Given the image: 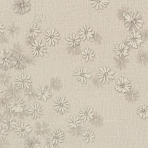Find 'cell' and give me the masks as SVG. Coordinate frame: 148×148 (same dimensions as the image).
Returning <instances> with one entry per match:
<instances>
[{
  "instance_id": "6da1fadb",
  "label": "cell",
  "mask_w": 148,
  "mask_h": 148,
  "mask_svg": "<svg viewBox=\"0 0 148 148\" xmlns=\"http://www.w3.org/2000/svg\"><path fill=\"white\" fill-rule=\"evenodd\" d=\"M125 21V27L127 29H139L143 23V20L139 13L137 12H131L124 14Z\"/></svg>"
},
{
  "instance_id": "7a4b0ae2",
  "label": "cell",
  "mask_w": 148,
  "mask_h": 148,
  "mask_svg": "<svg viewBox=\"0 0 148 148\" xmlns=\"http://www.w3.org/2000/svg\"><path fill=\"white\" fill-rule=\"evenodd\" d=\"M14 82L18 88L23 90L29 89L31 85V76L27 73L18 74L16 76Z\"/></svg>"
},
{
  "instance_id": "3957f363",
  "label": "cell",
  "mask_w": 148,
  "mask_h": 148,
  "mask_svg": "<svg viewBox=\"0 0 148 148\" xmlns=\"http://www.w3.org/2000/svg\"><path fill=\"white\" fill-rule=\"evenodd\" d=\"M31 51L34 57L43 56L47 53V47L42 40H34L31 43Z\"/></svg>"
},
{
  "instance_id": "277c9868",
  "label": "cell",
  "mask_w": 148,
  "mask_h": 148,
  "mask_svg": "<svg viewBox=\"0 0 148 148\" xmlns=\"http://www.w3.org/2000/svg\"><path fill=\"white\" fill-rule=\"evenodd\" d=\"M53 106L57 112L64 114L68 112L69 108V103L65 96L61 95L57 97L54 100Z\"/></svg>"
},
{
  "instance_id": "5b68a950",
  "label": "cell",
  "mask_w": 148,
  "mask_h": 148,
  "mask_svg": "<svg viewBox=\"0 0 148 148\" xmlns=\"http://www.w3.org/2000/svg\"><path fill=\"white\" fill-rule=\"evenodd\" d=\"M45 38L49 46H53L57 43L60 40L59 32L54 28L48 29L45 32Z\"/></svg>"
},
{
  "instance_id": "8992f818",
  "label": "cell",
  "mask_w": 148,
  "mask_h": 148,
  "mask_svg": "<svg viewBox=\"0 0 148 148\" xmlns=\"http://www.w3.org/2000/svg\"><path fill=\"white\" fill-rule=\"evenodd\" d=\"M74 76L77 81L82 84H86L88 79L91 76V73L87 68L81 67L77 68L74 72Z\"/></svg>"
},
{
  "instance_id": "52a82bcc",
  "label": "cell",
  "mask_w": 148,
  "mask_h": 148,
  "mask_svg": "<svg viewBox=\"0 0 148 148\" xmlns=\"http://www.w3.org/2000/svg\"><path fill=\"white\" fill-rule=\"evenodd\" d=\"M12 53L6 50L0 51V66L3 68H9L13 62Z\"/></svg>"
},
{
  "instance_id": "ba28073f",
  "label": "cell",
  "mask_w": 148,
  "mask_h": 148,
  "mask_svg": "<svg viewBox=\"0 0 148 148\" xmlns=\"http://www.w3.org/2000/svg\"><path fill=\"white\" fill-rule=\"evenodd\" d=\"M127 41L128 42V45L134 48H137L143 40L141 34L135 29H132V31L130 32V35L127 36Z\"/></svg>"
},
{
  "instance_id": "9c48e42d",
  "label": "cell",
  "mask_w": 148,
  "mask_h": 148,
  "mask_svg": "<svg viewBox=\"0 0 148 148\" xmlns=\"http://www.w3.org/2000/svg\"><path fill=\"white\" fill-rule=\"evenodd\" d=\"M113 75L114 71H112L109 68L104 66L100 68L98 73V78L102 83H109V80L114 79Z\"/></svg>"
},
{
  "instance_id": "30bf717a",
  "label": "cell",
  "mask_w": 148,
  "mask_h": 148,
  "mask_svg": "<svg viewBox=\"0 0 148 148\" xmlns=\"http://www.w3.org/2000/svg\"><path fill=\"white\" fill-rule=\"evenodd\" d=\"M32 131L31 127L27 123L19 122L14 130L15 132L20 138H24L28 135Z\"/></svg>"
},
{
  "instance_id": "8fae6325",
  "label": "cell",
  "mask_w": 148,
  "mask_h": 148,
  "mask_svg": "<svg viewBox=\"0 0 148 148\" xmlns=\"http://www.w3.org/2000/svg\"><path fill=\"white\" fill-rule=\"evenodd\" d=\"M24 101L21 98L17 97L10 101L9 109L10 112L18 113L24 110Z\"/></svg>"
},
{
  "instance_id": "7c38bea8",
  "label": "cell",
  "mask_w": 148,
  "mask_h": 148,
  "mask_svg": "<svg viewBox=\"0 0 148 148\" xmlns=\"http://www.w3.org/2000/svg\"><path fill=\"white\" fill-rule=\"evenodd\" d=\"M27 111L29 115L35 119L40 117L43 113V109L41 105L38 103H34L30 105Z\"/></svg>"
},
{
  "instance_id": "4fadbf2b",
  "label": "cell",
  "mask_w": 148,
  "mask_h": 148,
  "mask_svg": "<svg viewBox=\"0 0 148 148\" xmlns=\"http://www.w3.org/2000/svg\"><path fill=\"white\" fill-rule=\"evenodd\" d=\"M115 88L119 91L123 92H128L130 91L131 88L130 82L127 78L120 77L117 80Z\"/></svg>"
},
{
  "instance_id": "5bb4252c",
  "label": "cell",
  "mask_w": 148,
  "mask_h": 148,
  "mask_svg": "<svg viewBox=\"0 0 148 148\" xmlns=\"http://www.w3.org/2000/svg\"><path fill=\"white\" fill-rule=\"evenodd\" d=\"M64 134L59 129L52 131L49 135V140L53 145L62 143L64 140Z\"/></svg>"
},
{
  "instance_id": "9a60e30c",
  "label": "cell",
  "mask_w": 148,
  "mask_h": 148,
  "mask_svg": "<svg viewBox=\"0 0 148 148\" xmlns=\"http://www.w3.org/2000/svg\"><path fill=\"white\" fill-rule=\"evenodd\" d=\"M30 8L29 1H17L13 5L14 11L20 14L27 12Z\"/></svg>"
},
{
  "instance_id": "2e32d148",
  "label": "cell",
  "mask_w": 148,
  "mask_h": 148,
  "mask_svg": "<svg viewBox=\"0 0 148 148\" xmlns=\"http://www.w3.org/2000/svg\"><path fill=\"white\" fill-rule=\"evenodd\" d=\"M79 117L83 121H90L94 118L92 109L88 106H84L79 112Z\"/></svg>"
},
{
  "instance_id": "e0dca14e",
  "label": "cell",
  "mask_w": 148,
  "mask_h": 148,
  "mask_svg": "<svg viewBox=\"0 0 148 148\" xmlns=\"http://www.w3.org/2000/svg\"><path fill=\"white\" fill-rule=\"evenodd\" d=\"M94 31H92V28L88 25H83L82 27H80L79 35V37L83 40L86 39H90V38H92L94 36Z\"/></svg>"
},
{
  "instance_id": "ac0fdd59",
  "label": "cell",
  "mask_w": 148,
  "mask_h": 148,
  "mask_svg": "<svg viewBox=\"0 0 148 148\" xmlns=\"http://www.w3.org/2000/svg\"><path fill=\"white\" fill-rule=\"evenodd\" d=\"M38 98L43 101H46L51 95V91L47 86H42L38 87L36 90Z\"/></svg>"
},
{
  "instance_id": "d6986e66",
  "label": "cell",
  "mask_w": 148,
  "mask_h": 148,
  "mask_svg": "<svg viewBox=\"0 0 148 148\" xmlns=\"http://www.w3.org/2000/svg\"><path fill=\"white\" fill-rule=\"evenodd\" d=\"M28 60L23 55L15 56L13 59V66L18 69L23 68L26 66Z\"/></svg>"
},
{
  "instance_id": "ffe728a7",
  "label": "cell",
  "mask_w": 148,
  "mask_h": 148,
  "mask_svg": "<svg viewBox=\"0 0 148 148\" xmlns=\"http://www.w3.org/2000/svg\"><path fill=\"white\" fill-rule=\"evenodd\" d=\"M2 123H3V127L7 131L14 130L17 124L15 120L12 117H8L4 119L2 121Z\"/></svg>"
},
{
  "instance_id": "44dd1931",
  "label": "cell",
  "mask_w": 148,
  "mask_h": 148,
  "mask_svg": "<svg viewBox=\"0 0 148 148\" xmlns=\"http://www.w3.org/2000/svg\"><path fill=\"white\" fill-rule=\"evenodd\" d=\"M80 37L75 34H70L68 37L66 38V45L69 47H75L80 44Z\"/></svg>"
},
{
  "instance_id": "7402d4cb",
  "label": "cell",
  "mask_w": 148,
  "mask_h": 148,
  "mask_svg": "<svg viewBox=\"0 0 148 148\" xmlns=\"http://www.w3.org/2000/svg\"><path fill=\"white\" fill-rule=\"evenodd\" d=\"M68 125L73 129H75L79 127L81 124V120L79 117L76 116V115L71 116L66 120Z\"/></svg>"
},
{
  "instance_id": "603a6c76",
  "label": "cell",
  "mask_w": 148,
  "mask_h": 148,
  "mask_svg": "<svg viewBox=\"0 0 148 148\" xmlns=\"http://www.w3.org/2000/svg\"><path fill=\"white\" fill-rule=\"evenodd\" d=\"M128 46H127V45H125L124 43H121L119 45H116L115 46L114 51L116 55H118L121 57L123 56H125L128 54Z\"/></svg>"
},
{
  "instance_id": "cb8c5ba5",
  "label": "cell",
  "mask_w": 148,
  "mask_h": 148,
  "mask_svg": "<svg viewBox=\"0 0 148 148\" xmlns=\"http://www.w3.org/2000/svg\"><path fill=\"white\" fill-rule=\"evenodd\" d=\"M49 130V127L46 123L42 122L38 123L36 125V132L39 135L45 136L47 134Z\"/></svg>"
},
{
  "instance_id": "d4e9b609",
  "label": "cell",
  "mask_w": 148,
  "mask_h": 148,
  "mask_svg": "<svg viewBox=\"0 0 148 148\" xmlns=\"http://www.w3.org/2000/svg\"><path fill=\"white\" fill-rule=\"evenodd\" d=\"M6 93L7 96L10 99H14L15 98L17 97V95L18 93V88L16 87V85L10 84L6 89Z\"/></svg>"
},
{
  "instance_id": "484cf974",
  "label": "cell",
  "mask_w": 148,
  "mask_h": 148,
  "mask_svg": "<svg viewBox=\"0 0 148 148\" xmlns=\"http://www.w3.org/2000/svg\"><path fill=\"white\" fill-rule=\"evenodd\" d=\"M24 148H40V143L35 138H28L25 142Z\"/></svg>"
},
{
  "instance_id": "4316f807",
  "label": "cell",
  "mask_w": 148,
  "mask_h": 148,
  "mask_svg": "<svg viewBox=\"0 0 148 148\" xmlns=\"http://www.w3.org/2000/svg\"><path fill=\"white\" fill-rule=\"evenodd\" d=\"M40 32V29L37 24L31 25L27 32V36L29 38H35Z\"/></svg>"
},
{
  "instance_id": "83f0119b",
  "label": "cell",
  "mask_w": 148,
  "mask_h": 148,
  "mask_svg": "<svg viewBox=\"0 0 148 148\" xmlns=\"http://www.w3.org/2000/svg\"><path fill=\"white\" fill-rule=\"evenodd\" d=\"M82 135H83V140H85L86 143L92 142L94 140V139L95 138V136L94 135L93 132L90 130H87L84 131Z\"/></svg>"
},
{
  "instance_id": "f1b7e54d",
  "label": "cell",
  "mask_w": 148,
  "mask_h": 148,
  "mask_svg": "<svg viewBox=\"0 0 148 148\" xmlns=\"http://www.w3.org/2000/svg\"><path fill=\"white\" fill-rule=\"evenodd\" d=\"M82 55L83 58H84L86 61H88L89 60H92L94 57V54L93 51L89 48H87L84 49L82 53Z\"/></svg>"
},
{
  "instance_id": "f546056e",
  "label": "cell",
  "mask_w": 148,
  "mask_h": 148,
  "mask_svg": "<svg viewBox=\"0 0 148 148\" xmlns=\"http://www.w3.org/2000/svg\"><path fill=\"white\" fill-rule=\"evenodd\" d=\"M90 3L92 4V6L95 8L97 9H102L103 7L106 6L107 3H109V1H92Z\"/></svg>"
},
{
  "instance_id": "4dcf8cb0",
  "label": "cell",
  "mask_w": 148,
  "mask_h": 148,
  "mask_svg": "<svg viewBox=\"0 0 148 148\" xmlns=\"http://www.w3.org/2000/svg\"><path fill=\"white\" fill-rule=\"evenodd\" d=\"M138 114L142 119L148 117V107L146 105H144L138 108Z\"/></svg>"
},
{
  "instance_id": "1f68e13d",
  "label": "cell",
  "mask_w": 148,
  "mask_h": 148,
  "mask_svg": "<svg viewBox=\"0 0 148 148\" xmlns=\"http://www.w3.org/2000/svg\"><path fill=\"white\" fill-rule=\"evenodd\" d=\"M35 92L34 90L29 88L25 92V96L29 101H33L35 99Z\"/></svg>"
},
{
  "instance_id": "d6a6232c",
  "label": "cell",
  "mask_w": 148,
  "mask_h": 148,
  "mask_svg": "<svg viewBox=\"0 0 148 148\" xmlns=\"http://www.w3.org/2000/svg\"><path fill=\"white\" fill-rule=\"evenodd\" d=\"M10 103V98L6 95L5 97H3L0 99V106L3 109H6L9 106Z\"/></svg>"
},
{
  "instance_id": "836d02e7",
  "label": "cell",
  "mask_w": 148,
  "mask_h": 148,
  "mask_svg": "<svg viewBox=\"0 0 148 148\" xmlns=\"http://www.w3.org/2000/svg\"><path fill=\"white\" fill-rule=\"evenodd\" d=\"M50 84L53 89L58 90L61 86V82L58 78H53L51 80Z\"/></svg>"
},
{
  "instance_id": "e575fe53",
  "label": "cell",
  "mask_w": 148,
  "mask_h": 148,
  "mask_svg": "<svg viewBox=\"0 0 148 148\" xmlns=\"http://www.w3.org/2000/svg\"><path fill=\"white\" fill-rule=\"evenodd\" d=\"M7 134V130L3 126L0 125V142L5 140Z\"/></svg>"
},
{
  "instance_id": "d590c367",
  "label": "cell",
  "mask_w": 148,
  "mask_h": 148,
  "mask_svg": "<svg viewBox=\"0 0 148 148\" xmlns=\"http://www.w3.org/2000/svg\"><path fill=\"white\" fill-rule=\"evenodd\" d=\"M46 16L45 15L43 14H37L35 16H34L33 21L34 22L38 23H40L41 21H42L43 20H45Z\"/></svg>"
},
{
  "instance_id": "8d00e7d4",
  "label": "cell",
  "mask_w": 148,
  "mask_h": 148,
  "mask_svg": "<svg viewBox=\"0 0 148 148\" xmlns=\"http://www.w3.org/2000/svg\"><path fill=\"white\" fill-rule=\"evenodd\" d=\"M17 31H18V28L14 25L10 26L8 29V31L10 35H14L16 34V32H17Z\"/></svg>"
},
{
  "instance_id": "74e56055",
  "label": "cell",
  "mask_w": 148,
  "mask_h": 148,
  "mask_svg": "<svg viewBox=\"0 0 148 148\" xmlns=\"http://www.w3.org/2000/svg\"><path fill=\"white\" fill-rule=\"evenodd\" d=\"M9 77L6 75H2L1 76H0V82L2 84H6L7 83H9Z\"/></svg>"
},
{
  "instance_id": "f35d334b",
  "label": "cell",
  "mask_w": 148,
  "mask_h": 148,
  "mask_svg": "<svg viewBox=\"0 0 148 148\" xmlns=\"http://www.w3.org/2000/svg\"><path fill=\"white\" fill-rule=\"evenodd\" d=\"M0 148H10V143L8 141L3 140L0 142Z\"/></svg>"
},
{
  "instance_id": "ab89813d",
  "label": "cell",
  "mask_w": 148,
  "mask_h": 148,
  "mask_svg": "<svg viewBox=\"0 0 148 148\" xmlns=\"http://www.w3.org/2000/svg\"><path fill=\"white\" fill-rule=\"evenodd\" d=\"M8 42V38L6 35H2V36H1L0 38V43L1 44H5L6 43Z\"/></svg>"
},
{
  "instance_id": "60d3db41",
  "label": "cell",
  "mask_w": 148,
  "mask_h": 148,
  "mask_svg": "<svg viewBox=\"0 0 148 148\" xmlns=\"http://www.w3.org/2000/svg\"><path fill=\"white\" fill-rule=\"evenodd\" d=\"M4 29H5V25L1 22H0V35L3 32Z\"/></svg>"
},
{
  "instance_id": "b9f144b4",
  "label": "cell",
  "mask_w": 148,
  "mask_h": 148,
  "mask_svg": "<svg viewBox=\"0 0 148 148\" xmlns=\"http://www.w3.org/2000/svg\"><path fill=\"white\" fill-rule=\"evenodd\" d=\"M145 60H146L145 56L143 54H141L140 56L139 57V61H140V62H141L142 64H143Z\"/></svg>"
},
{
  "instance_id": "7bdbcfd3",
  "label": "cell",
  "mask_w": 148,
  "mask_h": 148,
  "mask_svg": "<svg viewBox=\"0 0 148 148\" xmlns=\"http://www.w3.org/2000/svg\"><path fill=\"white\" fill-rule=\"evenodd\" d=\"M43 148H56L54 146H53V145H45Z\"/></svg>"
},
{
  "instance_id": "ee69618b",
  "label": "cell",
  "mask_w": 148,
  "mask_h": 148,
  "mask_svg": "<svg viewBox=\"0 0 148 148\" xmlns=\"http://www.w3.org/2000/svg\"><path fill=\"white\" fill-rule=\"evenodd\" d=\"M3 94H4V91L3 90L0 89V99L3 97Z\"/></svg>"
},
{
  "instance_id": "f6af8a7d",
  "label": "cell",
  "mask_w": 148,
  "mask_h": 148,
  "mask_svg": "<svg viewBox=\"0 0 148 148\" xmlns=\"http://www.w3.org/2000/svg\"><path fill=\"white\" fill-rule=\"evenodd\" d=\"M3 119H4L3 118V115H2L1 113H0V122L3 121Z\"/></svg>"
}]
</instances>
